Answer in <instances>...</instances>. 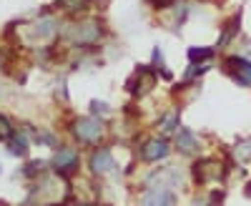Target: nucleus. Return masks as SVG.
I'll list each match as a JSON object with an SVG mask.
<instances>
[{
    "mask_svg": "<svg viewBox=\"0 0 251 206\" xmlns=\"http://www.w3.org/2000/svg\"><path fill=\"white\" fill-rule=\"evenodd\" d=\"M141 204L143 206H174V196L163 189H151V191L143 194Z\"/></svg>",
    "mask_w": 251,
    "mask_h": 206,
    "instance_id": "6e6552de",
    "label": "nucleus"
},
{
    "mask_svg": "<svg viewBox=\"0 0 251 206\" xmlns=\"http://www.w3.org/2000/svg\"><path fill=\"white\" fill-rule=\"evenodd\" d=\"M239 30H241V13H236L234 18H228V20H226V26H224L221 35H219V48H224V46L231 43Z\"/></svg>",
    "mask_w": 251,
    "mask_h": 206,
    "instance_id": "1a4fd4ad",
    "label": "nucleus"
},
{
    "mask_svg": "<svg viewBox=\"0 0 251 206\" xmlns=\"http://www.w3.org/2000/svg\"><path fill=\"white\" fill-rule=\"evenodd\" d=\"M246 196H249V199H251V181H249V183H246Z\"/></svg>",
    "mask_w": 251,
    "mask_h": 206,
    "instance_id": "f3484780",
    "label": "nucleus"
},
{
    "mask_svg": "<svg viewBox=\"0 0 251 206\" xmlns=\"http://www.w3.org/2000/svg\"><path fill=\"white\" fill-rule=\"evenodd\" d=\"M33 30H35L40 38H50L53 30H55V23H53V20H38V23L33 26Z\"/></svg>",
    "mask_w": 251,
    "mask_h": 206,
    "instance_id": "ddd939ff",
    "label": "nucleus"
},
{
    "mask_svg": "<svg viewBox=\"0 0 251 206\" xmlns=\"http://www.w3.org/2000/svg\"><path fill=\"white\" fill-rule=\"evenodd\" d=\"M103 35L98 20H83V23H75L71 28V40L75 46H91V43H98Z\"/></svg>",
    "mask_w": 251,
    "mask_h": 206,
    "instance_id": "f257e3e1",
    "label": "nucleus"
},
{
    "mask_svg": "<svg viewBox=\"0 0 251 206\" xmlns=\"http://www.w3.org/2000/svg\"><path fill=\"white\" fill-rule=\"evenodd\" d=\"M216 51L214 48H188V60L194 66H201V60H214Z\"/></svg>",
    "mask_w": 251,
    "mask_h": 206,
    "instance_id": "9d476101",
    "label": "nucleus"
},
{
    "mask_svg": "<svg viewBox=\"0 0 251 206\" xmlns=\"http://www.w3.org/2000/svg\"><path fill=\"white\" fill-rule=\"evenodd\" d=\"M93 113H108V106L100 101H93Z\"/></svg>",
    "mask_w": 251,
    "mask_h": 206,
    "instance_id": "dca6fc26",
    "label": "nucleus"
},
{
    "mask_svg": "<svg viewBox=\"0 0 251 206\" xmlns=\"http://www.w3.org/2000/svg\"><path fill=\"white\" fill-rule=\"evenodd\" d=\"M13 136V126H10V121L5 116H0V141H10Z\"/></svg>",
    "mask_w": 251,
    "mask_h": 206,
    "instance_id": "2eb2a0df",
    "label": "nucleus"
},
{
    "mask_svg": "<svg viewBox=\"0 0 251 206\" xmlns=\"http://www.w3.org/2000/svg\"><path fill=\"white\" fill-rule=\"evenodd\" d=\"M166 154H169V141H163V138H151V141H146L143 143V149H141V158L143 161H161Z\"/></svg>",
    "mask_w": 251,
    "mask_h": 206,
    "instance_id": "39448f33",
    "label": "nucleus"
},
{
    "mask_svg": "<svg viewBox=\"0 0 251 206\" xmlns=\"http://www.w3.org/2000/svg\"><path fill=\"white\" fill-rule=\"evenodd\" d=\"M78 154L73 151V149H60L55 156H53V169H55V174H60L63 179H68L71 174H75V169H78Z\"/></svg>",
    "mask_w": 251,
    "mask_h": 206,
    "instance_id": "20e7f679",
    "label": "nucleus"
},
{
    "mask_svg": "<svg viewBox=\"0 0 251 206\" xmlns=\"http://www.w3.org/2000/svg\"><path fill=\"white\" fill-rule=\"evenodd\" d=\"M226 73L239 86H251V60H246L241 55H228L226 58Z\"/></svg>",
    "mask_w": 251,
    "mask_h": 206,
    "instance_id": "7ed1b4c3",
    "label": "nucleus"
},
{
    "mask_svg": "<svg viewBox=\"0 0 251 206\" xmlns=\"http://www.w3.org/2000/svg\"><path fill=\"white\" fill-rule=\"evenodd\" d=\"M176 123H178V113H176V111H171V113H166V116L161 118L158 126H161V131H163V133H171V131H176Z\"/></svg>",
    "mask_w": 251,
    "mask_h": 206,
    "instance_id": "f8f14e48",
    "label": "nucleus"
},
{
    "mask_svg": "<svg viewBox=\"0 0 251 206\" xmlns=\"http://www.w3.org/2000/svg\"><path fill=\"white\" fill-rule=\"evenodd\" d=\"M73 133L83 143H98L103 133V123L98 118H78L73 123Z\"/></svg>",
    "mask_w": 251,
    "mask_h": 206,
    "instance_id": "f03ea898",
    "label": "nucleus"
},
{
    "mask_svg": "<svg viewBox=\"0 0 251 206\" xmlns=\"http://www.w3.org/2000/svg\"><path fill=\"white\" fill-rule=\"evenodd\" d=\"M176 149L181 154H196L201 149V141L196 138L194 131H188V129H178L176 131Z\"/></svg>",
    "mask_w": 251,
    "mask_h": 206,
    "instance_id": "0eeeda50",
    "label": "nucleus"
},
{
    "mask_svg": "<svg viewBox=\"0 0 251 206\" xmlns=\"http://www.w3.org/2000/svg\"><path fill=\"white\" fill-rule=\"evenodd\" d=\"M58 5L63 10H71V13H78L83 8H88V0H58Z\"/></svg>",
    "mask_w": 251,
    "mask_h": 206,
    "instance_id": "4468645a",
    "label": "nucleus"
},
{
    "mask_svg": "<svg viewBox=\"0 0 251 206\" xmlns=\"http://www.w3.org/2000/svg\"><path fill=\"white\" fill-rule=\"evenodd\" d=\"M8 149H10V154H15V156H23V154L28 151V138H25V136H20V133H13Z\"/></svg>",
    "mask_w": 251,
    "mask_h": 206,
    "instance_id": "9b49d317",
    "label": "nucleus"
},
{
    "mask_svg": "<svg viewBox=\"0 0 251 206\" xmlns=\"http://www.w3.org/2000/svg\"><path fill=\"white\" fill-rule=\"evenodd\" d=\"M91 169L93 174L103 176V174H108L113 169V156H111V149L108 146H100L91 154Z\"/></svg>",
    "mask_w": 251,
    "mask_h": 206,
    "instance_id": "423d86ee",
    "label": "nucleus"
}]
</instances>
